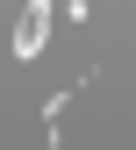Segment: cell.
Segmentation results:
<instances>
[{"label":"cell","mask_w":136,"mask_h":150,"mask_svg":"<svg viewBox=\"0 0 136 150\" xmlns=\"http://www.w3.org/2000/svg\"><path fill=\"white\" fill-rule=\"evenodd\" d=\"M43 36H50V7H43V0H29L22 22H14V57H36V50H43Z\"/></svg>","instance_id":"6da1fadb"}]
</instances>
